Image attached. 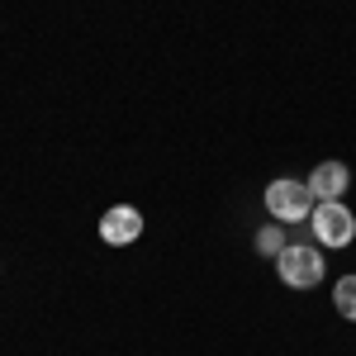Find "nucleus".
<instances>
[{
  "label": "nucleus",
  "instance_id": "nucleus-2",
  "mask_svg": "<svg viewBox=\"0 0 356 356\" xmlns=\"http://www.w3.org/2000/svg\"><path fill=\"white\" fill-rule=\"evenodd\" d=\"M266 209H271L275 223H300L314 214V195H309V181H295V176H280L266 186Z\"/></svg>",
  "mask_w": 356,
  "mask_h": 356
},
{
  "label": "nucleus",
  "instance_id": "nucleus-1",
  "mask_svg": "<svg viewBox=\"0 0 356 356\" xmlns=\"http://www.w3.org/2000/svg\"><path fill=\"white\" fill-rule=\"evenodd\" d=\"M323 271H328V261L318 257V247H309V243H285L280 257H275V275L290 290H314L323 280Z\"/></svg>",
  "mask_w": 356,
  "mask_h": 356
},
{
  "label": "nucleus",
  "instance_id": "nucleus-3",
  "mask_svg": "<svg viewBox=\"0 0 356 356\" xmlns=\"http://www.w3.org/2000/svg\"><path fill=\"white\" fill-rule=\"evenodd\" d=\"M309 223H314V233H318V247H347L356 238V214L342 200H318L314 214H309Z\"/></svg>",
  "mask_w": 356,
  "mask_h": 356
},
{
  "label": "nucleus",
  "instance_id": "nucleus-6",
  "mask_svg": "<svg viewBox=\"0 0 356 356\" xmlns=\"http://www.w3.org/2000/svg\"><path fill=\"white\" fill-rule=\"evenodd\" d=\"M332 304H337V314L356 323V275H342L337 285H332Z\"/></svg>",
  "mask_w": 356,
  "mask_h": 356
},
{
  "label": "nucleus",
  "instance_id": "nucleus-7",
  "mask_svg": "<svg viewBox=\"0 0 356 356\" xmlns=\"http://www.w3.org/2000/svg\"><path fill=\"white\" fill-rule=\"evenodd\" d=\"M280 247H285V233H280V223H266V228L257 233V252L275 261V257H280Z\"/></svg>",
  "mask_w": 356,
  "mask_h": 356
},
{
  "label": "nucleus",
  "instance_id": "nucleus-4",
  "mask_svg": "<svg viewBox=\"0 0 356 356\" xmlns=\"http://www.w3.org/2000/svg\"><path fill=\"white\" fill-rule=\"evenodd\" d=\"M100 238L110 247H129L143 238V214H138L134 204H114V209H105L100 214Z\"/></svg>",
  "mask_w": 356,
  "mask_h": 356
},
{
  "label": "nucleus",
  "instance_id": "nucleus-5",
  "mask_svg": "<svg viewBox=\"0 0 356 356\" xmlns=\"http://www.w3.org/2000/svg\"><path fill=\"white\" fill-rule=\"evenodd\" d=\"M347 186H352L347 162H318V166H314V176H309V195H314V204H318V200H342Z\"/></svg>",
  "mask_w": 356,
  "mask_h": 356
}]
</instances>
